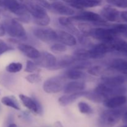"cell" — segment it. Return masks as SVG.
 <instances>
[{
    "label": "cell",
    "mask_w": 127,
    "mask_h": 127,
    "mask_svg": "<svg viewBox=\"0 0 127 127\" xmlns=\"http://www.w3.org/2000/svg\"><path fill=\"white\" fill-rule=\"evenodd\" d=\"M5 33H6V32H5L4 28L2 24H0V37L4 36L5 35Z\"/></svg>",
    "instance_id": "ab89813d"
},
{
    "label": "cell",
    "mask_w": 127,
    "mask_h": 127,
    "mask_svg": "<svg viewBox=\"0 0 127 127\" xmlns=\"http://www.w3.org/2000/svg\"><path fill=\"white\" fill-rule=\"evenodd\" d=\"M88 72L91 75L94 76H100L103 74L104 68L99 65L94 66L93 67H90Z\"/></svg>",
    "instance_id": "f546056e"
},
{
    "label": "cell",
    "mask_w": 127,
    "mask_h": 127,
    "mask_svg": "<svg viewBox=\"0 0 127 127\" xmlns=\"http://www.w3.org/2000/svg\"><path fill=\"white\" fill-rule=\"evenodd\" d=\"M108 2L120 8H127V0H107Z\"/></svg>",
    "instance_id": "836d02e7"
},
{
    "label": "cell",
    "mask_w": 127,
    "mask_h": 127,
    "mask_svg": "<svg viewBox=\"0 0 127 127\" xmlns=\"http://www.w3.org/2000/svg\"><path fill=\"white\" fill-rule=\"evenodd\" d=\"M122 119V122L124 124H127V110H126V111L124 112V114H123Z\"/></svg>",
    "instance_id": "60d3db41"
},
{
    "label": "cell",
    "mask_w": 127,
    "mask_h": 127,
    "mask_svg": "<svg viewBox=\"0 0 127 127\" xmlns=\"http://www.w3.org/2000/svg\"><path fill=\"white\" fill-rule=\"evenodd\" d=\"M74 57L78 60L91 59L90 50L78 49L74 52Z\"/></svg>",
    "instance_id": "d4e9b609"
},
{
    "label": "cell",
    "mask_w": 127,
    "mask_h": 127,
    "mask_svg": "<svg viewBox=\"0 0 127 127\" xmlns=\"http://www.w3.org/2000/svg\"><path fill=\"white\" fill-rule=\"evenodd\" d=\"M38 69V66L35 64V62H32L31 60H27L26 62V68H25L24 71L29 73H34L35 71Z\"/></svg>",
    "instance_id": "d6a6232c"
},
{
    "label": "cell",
    "mask_w": 127,
    "mask_h": 127,
    "mask_svg": "<svg viewBox=\"0 0 127 127\" xmlns=\"http://www.w3.org/2000/svg\"><path fill=\"white\" fill-rule=\"evenodd\" d=\"M0 18H1V15H0Z\"/></svg>",
    "instance_id": "c3c4849f"
},
{
    "label": "cell",
    "mask_w": 127,
    "mask_h": 127,
    "mask_svg": "<svg viewBox=\"0 0 127 127\" xmlns=\"http://www.w3.org/2000/svg\"><path fill=\"white\" fill-rule=\"evenodd\" d=\"M21 4H24V3H26V2H30V1H32L33 0H18Z\"/></svg>",
    "instance_id": "b9f144b4"
},
{
    "label": "cell",
    "mask_w": 127,
    "mask_h": 127,
    "mask_svg": "<svg viewBox=\"0 0 127 127\" xmlns=\"http://www.w3.org/2000/svg\"><path fill=\"white\" fill-rule=\"evenodd\" d=\"M22 4L24 6L33 20L43 18L48 15L44 7H42L33 1Z\"/></svg>",
    "instance_id": "ba28073f"
},
{
    "label": "cell",
    "mask_w": 127,
    "mask_h": 127,
    "mask_svg": "<svg viewBox=\"0 0 127 127\" xmlns=\"http://www.w3.org/2000/svg\"><path fill=\"white\" fill-rule=\"evenodd\" d=\"M91 59H100L104 58L107 53L113 52L109 43H101L94 45L90 50Z\"/></svg>",
    "instance_id": "30bf717a"
},
{
    "label": "cell",
    "mask_w": 127,
    "mask_h": 127,
    "mask_svg": "<svg viewBox=\"0 0 127 127\" xmlns=\"http://www.w3.org/2000/svg\"><path fill=\"white\" fill-rule=\"evenodd\" d=\"M119 35L115 29L111 27H96L93 29L91 36L103 43H110L117 38Z\"/></svg>",
    "instance_id": "5b68a950"
},
{
    "label": "cell",
    "mask_w": 127,
    "mask_h": 127,
    "mask_svg": "<svg viewBox=\"0 0 127 127\" xmlns=\"http://www.w3.org/2000/svg\"><path fill=\"white\" fill-rule=\"evenodd\" d=\"M127 102V97L124 95H120L107 98L103 102V104L108 109H116L121 107Z\"/></svg>",
    "instance_id": "4fadbf2b"
},
{
    "label": "cell",
    "mask_w": 127,
    "mask_h": 127,
    "mask_svg": "<svg viewBox=\"0 0 127 127\" xmlns=\"http://www.w3.org/2000/svg\"><path fill=\"white\" fill-rule=\"evenodd\" d=\"M22 69V64L19 62H12L6 67V71L10 73H16L21 71Z\"/></svg>",
    "instance_id": "83f0119b"
},
{
    "label": "cell",
    "mask_w": 127,
    "mask_h": 127,
    "mask_svg": "<svg viewBox=\"0 0 127 127\" xmlns=\"http://www.w3.org/2000/svg\"><path fill=\"white\" fill-rule=\"evenodd\" d=\"M13 49V47H11L10 45H8L6 42H4L2 40L0 39V56L3 53Z\"/></svg>",
    "instance_id": "d590c367"
},
{
    "label": "cell",
    "mask_w": 127,
    "mask_h": 127,
    "mask_svg": "<svg viewBox=\"0 0 127 127\" xmlns=\"http://www.w3.org/2000/svg\"><path fill=\"white\" fill-rule=\"evenodd\" d=\"M57 32V40L60 43L65 45L66 46H74L76 45L77 40L73 35L64 31H59Z\"/></svg>",
    "instance_id": "2e32d148"
},
{
    "label": "cell",
    "mask_w": 127,
    "mask_h": 127,
    "mask_svg": "<svg viewBox=\"0 0 127 127\" xmlns=\"http://www.w3.org/2000/svg\"><path fill=\"white\" fill-rule=\"evenodd\" d=\"M5 32L12 38L17 41L27 39V34L24 27L16 19L7 18L2 22Z\"/></svg>",
    "instance_id": "7a4b0ae2"
},
{
    "label": "cell",
    "mask_w": 127,
    "mask_h": 127,
    "mask_svg": "<svg viewBox=\"0 0 127 127\" xmlns=\"http://www.w3.org/2000/svg\"><path fill=\"white\" fill-rule=\"evenodd\" d=\"M101 17L109 22H117L120 17V12L111 6H105L100 11Z\"/></svg>",
    "instance_id": "8fae6325"
},
{
    "label": "cell",
    "mask_w": 127,
    "mask_h": 127,
    "mask_svg": "<svg viewBox=\"0 0 127 127\" xmlns=\"http://www.w3.org/2000/svg\"><path fill=\"white\" fill-rule=\"evenodd\" d=\"M86 85L84 82L74 80L66 84L63 91L65 94L78 93V92L83 91L86 88Z\"/></svg>",
    "instance_id": "d6986e66"
},
{
    "label": "cell",
    "mask_w": 127,
    "mask_h": 127,
    "mask_svg": "<svg viewBox=\"0 0 127 127\" xmlns=\"http://www.w3.org/2000/svg\"><path fill=\"white\" fill-rule=\"evenodd\" d=\"M26 79L30 83H37L40 82L42 80V77L39 73H31L26 76Z\"/></svg>",
    "instance_id": "1f68e13d"
},
{
    "label": "cell",
    "mask_w": 127,
    "mask_h": 127,
    "mask_svg": "<svg viewBox=\"0 0 127 127\" xmlns=\"http://www.w3.org/2000/svg\"><path fill=\"white\" fill-rule=\"evenodd\" d=\"M35 37L42 42L51 43L57 40V32L50 27H38L33 30Z\"/></svg>",
    "instance_id": "52a82bcc"
},
{
    "label": "cell",
    "mask_w": 127,
    "mask_h": 127,
    "mask_svg": "<svg viewBox=\"0 0 127 127\" xmlns=\"http://www.w3.org/2000/svg\"><path fill=\"white\" fill-rule=\"evenodd\" d=\"M127 127V124H126V125H124V126H122V127Z\"/></svg>",
    "instance_id": "bcb514c9"
},
{
    "label": "cell",
    "mask_w": 127,
    "mask_h": 127,
    "mask_svg": "<svg viewBox=\"0 0 127 127\" xmlns=\"http://www.w3.org/2000/svg\"><path fill=\"white\" fill-rule=\"evenodd\" d=\"M78 109L79 112L83 114H92L93 113V110L91 107L87 103L84 102H80L78 104Z\"/></svg>",
    "instance_id": "f1b7e54d"
},
{
    "label": "cell",
    "mask_w": 127,
    "mask_h": 127,
    "mask_svg": "<svg viewBox=\"0 0 127 127\" xmlns=\"http://www.w3.org/2000/svg\"><path fill=\"white\" fill-rule=\"evenodd\" d=\"M64 76L68 79L72 80H78L86 77V74L84 72L79 69L69 68L64 73Z\"/></svg>",
    "instance_id": "cb8c5ba5"
},
{
    "label": "cell",
    "mask_w": 127,
    "mask_h": 127,
    "mask_svg": "<svg viewBox=\"0 0 127 127\" xmlns=\"http://www.w3.org/2000/svg\"><path fill=\"white\" fill-rule=\"evenodd\" d=\"M9 12L8 10L7 9L6 7L5 6V5L4 4L2 0H0V15L2 14L7 16H8Z\"/></svg>",
    "instance_id": "74e56055"
},
{
    "label": "cell",
    "mask_w": 127,
    "mask_h": 127,
    "mask_svg": "<svg viewBox=\"0 0 127 127\" xmlns=\"http://www.w3.org/2000/svg\"><path fill=\"white\" fill-rule=\"evenodd\" d=\"M124 74H125V79H127V71H125V72H124Z\"/></svg>",
    "instance_id": "f6af8a7d"
},
{
    "label": "cell",
    "mask_w": 127,
    "mask_h": 127,
    "mask_svg": "<svg viewBox=\"0 0 127 127\" xmlns=\"http://www.w3.org/2000/svg\"><path fill=\"white\" fill-rule=\"evenodd\" d=\"M35 60V63L38 66L50 69L55 64L57 58L52 53L43 52L40 53L38 58Z\"/></svg>",
    "instance_id": "9c48e42d"
},
{
    "label": "cell",
    "mask_w": 127,
    "mask_h": 127,
    "mask_svg": "<svg viewBox=\"0 0 127 127\" xmlns=\"http://www.w3.org/2000/svg\"><path fill=\"white\" fill-rule=\"evenodd\" d=\"M88 91H81L78 93H71V94H66L61 96L58 99V102L62 106H67L69 104H72L81 97L85 96Z\"/></svg>",
    "instance_id": "5bb4252c"
},
{
    "label": "cell",
    "mask_w": 127,
    "mask_h": 127,
    "mask_svg": "<svg viewBox=\"0 0 127 127\" xmlns=\"http://www.w3.org/2000/svg\"><path fill=\"white\" fill-rule=\"evenodd\" d=\"M51 1H58V0H51Z\"/></svg>",
    "instance_id": "7dc6e473"
},
{
    "label": "cell",
    "mask_w": 127,
    "mask_h": 127,
    "mask_svg": "<svg viewBox=\"0 0 127 127\" xmlns=\"http://www.w3.org/2000/svg\"><path fill=\"white\" fill-rule=\"evenodd\" d=\"M20 100L22 102V104L27 108L30 111L36 114H38V108L35 101L33 97H29L24 94H19V95Z\"/></svg>",
    "instance_id": "ffe728a7"
},
{
    "label": "cell",
    "mask_w": 127,
    "mask_h": 127,
    "mask_svg": "<svg viewBox=\"0 0 127 127\" xmlns=\"http://www.w3.org/2000/svg\"><path fill=\"white\" fill-rule=\"evenodd\" d=\"M70 19L73 21L93 22L96 26H100L102 27H106L109 25L107 22L104 20L100 15L92 11H83L80 12L79 14L73 16V17H70Z\"/></svg>",
    "instance_id": "8992f818"
},
{
    "label": "cell",
    "mask_w": 127,
    "mask_h": 127,
    "mask_svg": "<svg viewBox=\"0 0 127 127\" xmlns=\"http://www.w3.org/2000/svg\"><path fill=\"white\" fill-rule=\"evenodd\" d=\"M55 126L56 127H63L62 124L60 122H57L55 123Z\"/></svg>",
    "instance_id": "7bdbcfd3"
},
{
    "label": "cell",
    "mask_w": 127,
    "mask_h": 127,
    "mask_svg": "<svg viewBox=\"0 0 127 127\" xmlns=\"http://www.w3.org/2000/svg\"><path fill=\"white\" fill-rule=\"evenodd\" d=\"M33 22L35 23L36 24L38 25V26L45 27V26H48L50 24V18L49 16L47 15V16L43 17V18L33 20Z\"/></svg>",
    "instance_id": "e575fe53"
},
{
    "label": "cell",
    "mask_w": 127,
    "mask_h": 127,
    "mask_svg": "<svg viewBox=\"0 0 127 127\" xmlns=\"http://www.w3.org/2000/svg\"><path fill=\"white\" fill-rule=\"evenodd\" d=\"M77 60L74 58V56L64 55L60 57L57 60L55 64L50 69V70H58V69H63V68H68L71 64H73Z\"/></svg>",
    "instance_id": "9a60e30c"
},
{
    "label": "cell",
    "mask_w": 127,
    "mask_h": 127,
    "mask_svg": "<svg viewBox=\"0 0 127 127\" xmlns=\"http://www.w3.org/2000/svg\"><path fill=\"white\" fill-rule=\"evenodd\" d=\"M34 1L35 2L44 8L48 9H50V3H49L47 0H34Z\"/></svg>",
    "instance_id": "8d00e7d4"
},
{
    "label": "cell",
    "mask_w": 127,
    "mask_h": 127,
    "mask_svg": "<svg viewBox=\"0 0 127 127\" xmlns=\"http://www.w3.org/2000/svg\"><path fill=\"white\" fill-rule=\"evenodd\" d=\"M58 22H59L60 24L62 25L63 27L66 28L71 33H74L78 36H80L79 30L73 24L72 20L70 18H68V17H61L58 19Z\"/></svg>",
    "instance_id": "44dd1931"
},
{
    "label": "cell",
    "mask_w": 127,
    "mask_h": 127,
    "mask_svg": "<svg viewBox=\"0 0 127 127\" xmlns=\"http://www.w3.org/2000/svg\"><path fill=\"white\" fill-rule=\"evenodd\" d=\"M17 48L24 55L31 59H37L40 54V52L35 47L25 43H19L17 46Z\"/></svg>",
    "instance_id": "ac0fdd59"
},
{
    "label": "cell",
    "mask_w": 127,
    "mask_h": 127,
    "mask_svg": "<svg viewBox=\"0 0 127 127\" xmlns=\"http://www.w3.org/2000/svg\"><path fill=\"white\" fill-rule=\"evenodd\" d=\"M126 81L124 76L117 75L113 76H104L101 78V83L111 88L120 86Z\"/></svg>",
    "instance_id": "e0dca14e"
},
{
    "label": "cell",
    "mask_w": 127,
    "mask_h": 127,
    "mask_svg": "<svg viewBox=\"0 0 127 127\" xmlns=\"http://www.w3.org/2000/svg\"><path fill=\"white\" fill-rule=\"evenodd\" d=\"M50 50L54 53H63L66 51L67 47L63 43H58L52 45L50 47Z\"/></svg>",
    "instance_id": "4dcf8cb0"
},
{
    "label": "cell",
    "mask_w": 127,
    "mask_h": 127,
    "mask_svg": "<svg viewBox=\"0 0 127 127\" xmlns=\"http://www.w3.org/2000/svg\"><path fill=\"white\" fill-rule=\"evenodd\" d=\"M9 12L17 16V21L23 23H29L32 19L31 14L18 0H2Z\"/></svg>",
    "instance_id": "3957f363"
},
{
    "label": "cell",
    "mask_w": 127,
    "mask_h": 127,
    "mask_svg": "<svg viewBox=\"0 0 127 127\" xmlns=\"http://www.w3.org/2000/svg\"><path fill=\"white\" fill-rule=\"evenodd\" d=\"M7 127H18L17 125H16L15 124H13V123H11V124H9L8 125Z\"/></svg>",
    "instance_id": "ee69618b"
},
{
    "label": "cell",
    "mask_w": 127,
    "mask_h": 127,
    "mask_svg": "<svg viewBox=\"0 0 127 127\" xmlns=\"http://www.w3.org/2000/svg\"><path fill=\"white\" fill-rule=\"evenodd\" d=\"M50 9L55 13L64 16H73L75 14V11L72 7L58 1H55L50 4Z\"/></svg>",
    "instance_id": "7c38bea8"
},
{
    "label": "cell",
    "mask_w": 127,
    "mask_h": 127,
    "mask_svg": "<svg viewBox=\"0 0 127 127\" xmlns=\"http://www.w3.org/2000/svg\"><path fill=\"white\" fill-rule=\"evenodd\" d=\"M78 29L83 33V35L87 37V36H91L92 31L94 28L89 24H87L86 22H82L78 25Z\"/></svg>",
    "instance_id": "4316f807"
},
{
    "label": "cell",
    "mask_w": 127,
    "mask_h": 127,
    "mask_svg": "<svg viewBox=\"0 0 127 127\" xmlns=\"http://www.w3.org/2000/svg\"><path fill=\"white\" fill-rule=\"evenodd\" d=\"M126 111L125 108L108 109L100 114L97 120L99 127H114L120 121Z\"/></svg>",
    "instance_id": "6da1fadb"
},
{
    "label": "cell",
    "mask_w": 127,
    "mask_h": 127,
    "mask_svg": "<svg viewBox=\"0 0 127 127\" xmlns=\"http://www.w3.org/2000/svg\"><path fill=\"white\" fill-rule=\"evenodd\" d=\"M65 85V77L57 76L47 79L43 83V89L48 94H56L63 91Z\"/></svg>",
    "instance_id": "277c9868"
},
{
    "label": "cell",
    "mask_w": 127,
    "mask_h": 127,
    "mask_svg": "<svg viewBox=\"0 0 127 127\" xmlns=\"http://www.w3.org/2000/svg\"><path fill=\"white\" fill-rule=\"evenodd\" d=\"M1 103L7 107L12 108L17 110H21L19 103L18 100L16 98V97L13 95H7L4 96L1 99Z\"/></svg>",
    "instance_id": "603a6c76"
},
{
    "label": "cell",
    "mask_w": 127,
    "mask_h": 127,
    "mask_svg": "<svg viewBox=\"0 0 127 127\" xmlns=\"http://www.w3.org/2000/svg\"><path fill=\"white\" fill-rule=\"evenodd\" d=\"M109 67L112 69L122 73L127 71V60L121 58L114 59L110 62Z\"/></svg>",
    "instance_id": "7402d4cb"
},
{
    "label": "cell",
    "mask_w": 127,
    "mask_h": 127,
    "mask_svg": "<svg viewBox=\"0 0 127 127\" xmlns=\"http://www.w3.org/2000/svg\"><path fill=\"white\" fill-rule=\"evenodd\" d=\"M91 66V63L88 61V60H77L73 64L69 67V68L81 70L86 68H89Z\"/></svg>",
    "instance_id": "484cf974"
},
{
    "label": "cell",
    "mask_w": 127,
    "mask_h": 127,
    "mask_svg": "<svg viewBox=\"0 0 127 127\" xmlns=\"http://www.w3.org/2000/svg\"><path fill=\"white\" fill-rule=\"evenodd\" d=\"M120 17L124 21L127 22V11H122V12H120Z\"/></svg>",
    "instance_id": "f35d334b"
}]
</instances>
